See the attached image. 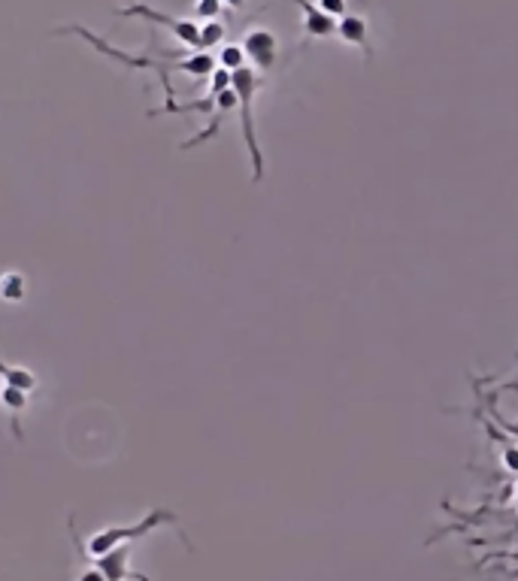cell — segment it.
I'll use <instances>...</instances> for the list:
<instances>
[{
    "mask_svg": "<svg viewBox=\"0 0 518 581\" xmlns=\"http://www.w3.org/2000/svg\"><path fill=\"white\" fill-rule=\"evenodd\" d=\"M107 581H149V575H143L140 569H134V545H122L103 557L91 560Z\"/></svg>",
    "mask_w": 518,
    "mask_h": 581,
    "instance_id": "obj_5",
    "label": "cell"
},
{
    "mask_svg": "<svg viewBox=\"0 0 518 581\" xmlns=\"http://www.w3.org/2000/svg\"><path fill=\"white\" fill-rule=\"evenodd\" d=\"M240 106V100H237V91L234 88H228V91H222L219 97H216V112H213V119H210V125H206L200 134H194V137H188L185 143H182V149H197V146H203L206 140H213L219 131H222V122L228 119V112L231 109H237Z\"/></svg>",
    "mask_w": 518,
    "mask_h": 581,
    "instance_id": "obj_7",
    "label": "cell"
},
{
    "mask_svg": "<svg viewBox=\"0 0 518 581\" xmlns=\"http://www.w3.org/2000/svg\"><path fill=\"white\" fill-rule=\"evenodd\" d=\"M179 524V518L170 512V509H152L146 518H140L137 524H113V527H103V530H97V533H91V539H88V545L73 533V518L67 521V527H70V539H73V545H76V551H79V557H85V560H94V557H103V554H110V551H116V548H122V545H134L137 539H146V536H152V533H158L161 527H176Z\"/></svg>",
    "mask_w": 518,
    "mask_h": 581,
    "instance_id": "obj_1",
    "label": "cell"
},
{
    "mask_svg": "<svg viewBox=\"0 0 518 581\" xmlns=\"http://www.w3.org/2000/svg\"><path fill=\"white\" fill-rule=\"evenodd\" d=\"M231 76H234L231 88L237 91V100H240V131H243V143H246L249 161H252V182H261L264 179V152H261L258 134H255V94L261 88V73L252 67H243Z\"/></svg>",
    "mask_w": 518,
    "mask_h": 581,
    "instance_id": "obj_2",
    "label": "cell"
},
{
    "mask_svg": "<svg viewBox=\"0 0 518 581\" xmlns=\"http://www.w3.org/2000/svg\"><path fill=\"white\" fill-rule=\"evenodd\" d=\"M222 7H225V0H197L194 4V16L203 19V22H213L222 16Z\"/></svg>",
    "mask_w": 518,
    "mask_h": 581,
    "instance_id": "obj_14",
    "label": "cell"
},
{
    "mask_svg": "<svg viewBox=\"0 0 518 581\" xmlns=\"http://www.w3.org/2000/svg\"><path fill=\"white\" fill-rule=\"evenodd\" d=\"M243 52H246V58L255 64V70L258 73H267V70H273V64H276V58H279V37L273 34V31H267V28H255V31H249L246 37H243Z\"/></svg>",
    "mask_w": 518,
    "mask_h": 581,
    "instance_id": "obj_4",
    "label": "cell"
},
{
    "mask_svg": "<svg viewBox=\"0 0 518 581\" xmlns=\"http://www.w3.org/2000/svg\"><path fill=\"white\" fill-rule=\"evenodd\" d=\"M225 34H228V28H225L219 19L203 22V25H200V52L222 49V46H225Z\"/></svg>",
    "mask_w": 518,
    "mask_h": 581,
    "instance_id": "obj_12",
    "label": "cell"
},
{
    "mask_svg": "<svg viewBox=\"0 0 518 581\" xmlns=\"http://www.w3.org/2000/svg\"><path fill=\"white\" fill-rule=\"evenodd\" d=\"M0 409L10 418V430H13V439L22 442L25 439V430H22V415L28 409V394L13 388V385H0Z\"/></svg>",
    "mask_w": 518,
    "mask_h": 581,
    "instance_id": "obj_9",
    "label": "cell"
},
{
    "mask_svg": "<svg viewBox=\"0 0 518 581\" xmlns=\"http://www.w3.org/2000/svg\"><path fill=\"white\" fill-rule=\"evenodd\" d=\"M79 581H107V575H103V572L91 563V566L79 575Z\"/></svg>",
    "mask_w": 518,
    "mask_h": 581,
    "instance_id": "obj_16",
    "label": "cell"
},
{
    "mask_svg": "<svg viewBox=\"0 0 518 581\" xmlns=\"http://www.w3.org/2000/svg\"><path fill=\"white\" fill-rule=\"evenodd\" d=\"M337 37L349 46H358L364 52V61L373 58V49H370V25L364 16L358 13H346L343 19H337Z\"/></svg>",
    "mask_w": 518,
    "mask_h": 581,
    "instance_id": "obj_8",
    "label": "cell"
},
{
    "mask_svg": "<svg viewBox=\"0 0 518 581\" xmlns=\"http://www.w3.org/2000/svg\"><path fill=\"white\" fill-rule=\"evenodd\" d=\"M316 4H319L328 16H334V19H343V16L349 13V0H316Z\"/></svg>",
    "mask_w": 518,
    "mask_h": 581,
    "instance_id": "obj_15",
    "label": "cell"
},
{
    "mask_svg": "<svg viewBox=\"0 0 518 581\" xmlns=\"http://www.w3.org/2000/svg\"><path fill=\"white\" fill-rule=\"evenodd\" d=\"M0 300H7V303L25 300V276L19 270H7L0 276Z\"/></svg>",
    "mask_w": 518,
    "mask_h": 581,
    "instance_id": "obj_11",
    "label": "cell"
},
{
    "mask_svg": "<svg viewBox=\"0 0 518 581\" xmlns=\"http://www.w3.org/2000/svg\"><path fill=\"white\" fill-rule=\"evenodd\" d=\"M294 7H300L303 13V34L306 40H325L337 34V19L328 16L316 0H291Z\"/></svg>",
    "mask_w": 518,
    "mask_h": 581,
    "instance_id": "obj_6",
    "label": "cell"
},
{
    "mask_svg": "<svg viewBox=\"0 0 518 581\" xmlns=\"http://www.w3.org/2000/svg\"><path fill=\"white\" fill-rule=\"evenodd\" d=\"M225 4H228L231 10H243V7H246V0H225Z\"/></svg>",
    "mask_w": 518,
    "mask_h": 581,
    "instance_id": "obj_17",
    "label": "cell"
},
{
    "mask_svg": "<svg viewBox=\"0 0 518 581\" xmlns=\"http://www.w3.org/2000/svg\"><path fill=\"white\" fill-rule=\"evenodd\" d=\"M0 385H13L25 394H34L40 388V379L28 367H16V364H7L4 358H0Z\"/></svg>",
    "mask_w": 518,
    "mask_h": 581,
    "instance_id": "obj_10",
    "label": "cell"
},
{
    "mask_svg": "<svg viewBox=\"0 0 518 581\" xmlns=\"http://www.w3.org/2000/svg\"><path fill=\"white\" fill-rule=\"evenodd\" d=\"M116 16H122V19H146V22H152V25H161V28H167L182 46L200 52V25L191 22V19L167 16V13H161V10H155V7H149V4H131V7H122V10H116Z\"/></svg>",
    "mask_w": 518,
    "mask_h": 581,
    "instance_id": "obj_3",
    "label": "cell"
},
{
    "mask_svg": "<svg viewBox=\"0 0 518 581\" xmlns=\"http://www.w3.org/2000/svg\"><path fill=\"white\" fill-rule=\"evenodd\" d=\"M216 64H219L222 70H228V73L243 70V67H246V52H243V46H240V43H225V46L219 49Z\"/></svg>",
    "mask_w": 518,
    "mask_h": 581,
    "instance_id": "obj_13",
    "label": "cell"
}]
</instances>
